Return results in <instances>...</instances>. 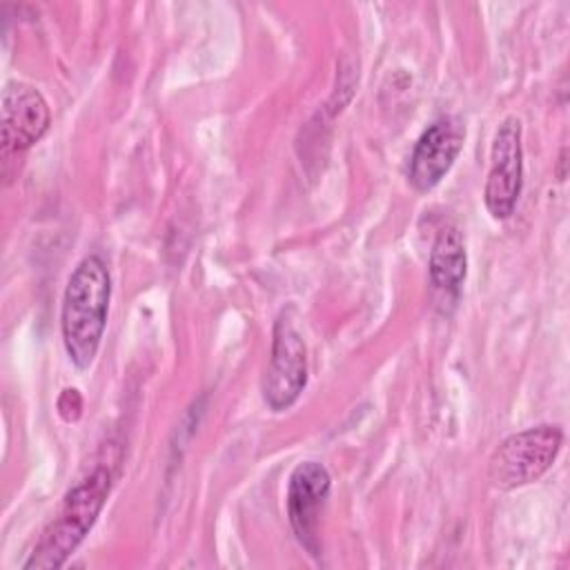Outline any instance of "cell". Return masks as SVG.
<instances>
[{"label": "cell", "instance_id": "3957f363", "mask_svg": "<svg viewBox=\"0 0 570 570\" xmlns=\"http://www.w3.org/2000/svg\"><path fill=\"white\" fill-rule=\"evenodd\" d=\"M563 430L541 423L510 434L499 443L488 463V476L499 490H514L541 479L559 456Z\"/></svg>", "mask_w": 570, "mask_h": 570}, {"label": "cell", "instance_id": "ba28073f", "mask_svg": "<svg viewBox=\"0 0 570 570\" xmlns=\"http://www.w3.org/2000/svg\"><path fill=\"white\" fill-rule=\"evenodd\" d=\"M463 140L465 127L456 116H441L428 125L410 156V185L421 194L434 189L452 169L463 149Z\"/></svg>", "mask_w": 570, "mask_h": 570}, {"label": "cell", "instance_id": "5b68a950", "mask_svg": "<svg viewBox=\"0 0 570 570\" xmlns=\"http://www.w3.org/2000/svg\"><path fill=\"white\" fill-rule=\"evenodd\" d=\"M523 189V145L521 120L505 116L494 131L490 149V171L485 178L483 203L492 218L505 220L514 214Z\"/></svg>", "mask_w": 570, "mask_h": 570}, {"label": "cell", "instance_id": "6da1fadb", "mask_svg": "<svg viewBox=\"0 0 570 570\" xmlns=\"http://www.w3.org/2000/svg\"><path fill=\"white\" fill-rule=\"evenodd\" d=\"M111 301V276L102 256H85L71 272L60 307V332L69 361L87 370L100 347Z\"/></svg>", "mask_w": 570, "mask_h": 570}, {"label": "cell", "instance_id": "9c48e42d", "mask_svg": "<svg viewBox=\"0 0 570 570\" xmlns=\"http://www.w3.org/2000/svg\"><path fill=\"white\" fill-rule=\"evenodd\" d=\"M428 267L434 289L456 298L468 274V254L459 227L448 225L436 234Z\"/></svg>", "mask_w": 570, "mask_h": 570}, {"label": "cell", "instance_id": "52a82bcc", "mask_svg": "<svg viewBox=\"0 0 570 570\" xmlns=\"http://www.w3.org/2000/svg\"><path fill=\"white\" fill-rule=\"evenodd\" d=\"M51 111L45 96L20 80L2 89V160L4 171L13 158L33 147L49 129Z\"/></svg>", "mask_w": 570, "mask_h": 570}, {"label": "cell", "instance_id": "8992f818", "mask_svg": "<svg viewBox=\"0 0 570 570\" xmlns=\"http://www.w3.org/2000/svg\"><path fill=\"white\" fill-rule=\"evenodd\" d=\"M332 490V476L318 461H301L287 481V519L296 541L312 557L321 554V514Z\"/></svg>", "mask_w": 570, "mask_h": 570}, {"label": "cell", "instance_id": "7a4b0ae2", "mask_svg": "<svg viewBox=\"0 0 570 570\" xmlns=\"http://www.w3.org/2000/svg\"><path fill=\"white\" fill-rule=\"evenodd\" d=\"M114 472L109 463L94 465L80 481L65 494L58 512L42 530L29 559L22 563L24 570H49L60 568L82 543L102 512L111 492Z\"/></svg>", "mask_w": 570, "mask_h": 570}, {"label": "cell", "instance_id": "277c9868", "mask_svg": "<svg viewBox=\"0 0 570 570\" xmlns=\"http://www.w3.org/2000/svg\"><path fill=\"white\" fill-rule=\"evenodd\" d=\"M307 385V347L289 312H281L272 330L263 399L272 412L289 410Z\"/></svg>", "mask_w": 570, "mask_h": 570}]
</instances>
